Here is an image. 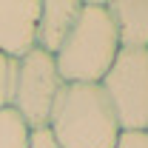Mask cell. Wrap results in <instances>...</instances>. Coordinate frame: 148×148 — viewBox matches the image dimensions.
Returning a JSON list of instances; mask_svg holds the SVG:
<instances>
[{
	"instance_id": "cell-2",
	"label": "cell",
	"mask_w": 148,
	"mask_h": 148,
	"mask_svg": "<svg viewBox=\"0 0 148 148\" xmlns=\"http://www.w3.org/2000/svg\"><path fill=\"white\" fill-rule=\"evenodd\" d=\"M120 34L108 14V6L88 0L80 9L71 34L54 54L63 83H100L120 54Z\"/></svg>"
},
{
	"instance_id": "cell-10",
	"label": "cell",
	"mask_w": 148,
	"mask_h": 148,
	"mask_svg": "<svg viewBox=\"0 0 148 148\" xmlns=\"http://www.w3.org/2000/svg\"><path fill=\"white\" fill-rule=\"evenodd\" d=\"M117 148H148V134L145 131H123Z\"/></svg>"
},
{
	"instance_id": "cell-3",
	"label": "cell",
	"mask_w": 148,
	"mask_h": 148,
	"mask_svg": "<svg viewBox=\"0 0 148 148\" xmlns=\"http://www.w3.org/2000/svg\"><path fill=\"white\" fill-rule=\"evenodd\" d=\"M100 88L123 131L148 128V49H120Z\"/></svg>"
},
{
	"instance_id": "cell-6",
	"label": "cell",
	"mask_w": 148,
	"mask_h": 148,
	"mask_svg": "<svg viewBox=\"0 0 148 148\" xmlns=\"http://www.w3.org/2000/svg\"><path fill=\"white\" fill-rule=\"evenodd\" d=\"M83 0H43L37 20V49L54 57L80 17Z\"/></svg>"
},
{
	"instance_id": "cell-5",
	"label": "cell",
	"mask_w": 148,
	"mask_h": 148,
	"mask_svg": "<svg viewBox=\"0 0 148 148\" xmlns=\"http://www.w3.org/2000/svg\"><path fill=\"white\" fill-rule=\"evenodd\" d=\"M40 0H0V54L20 60L37 49Z\"/></svg>"
},
{
	"instance_id": "cell-11",
	"label": "cell",
	"mask_w": 148,
	"mask_h": 148,
	"mask_svg": "<svg viewBox=\"0 0 148 148\" xmlns=\"http://www.w3.org/2000/svg\"><path fill=\"white\" fill-rule=\"evenodd\" d=\"M29 148H60V145H57V140L51 137L49 128H37L29 137Z\"/></svg>"
},
{
	"instance_id": "cell-9",
	"label": "cell",
	"mask_w": 148,
	"mask_h": 148,
	"mask_svg": "<svg viewBox=\"0 0 148 148\" xmlns=\"http://www.w3.org/2000/svg\"><path fill=\"white\" fill-rule=\"evenodd\" d=\"M14 71H17V60L0 54V108L12 106V88H14Z\"/></svg>"
},
{
	"instance_id": "cell-8",
	"label": "cell",
	"mask_w": 148,
	"mask_h": 148,
	"mask_svg": "<svg viewBox=\"0 0 148 148\" xmlns=\"http://www.w3.org/2000/svg\"><path fill=\"white\" fill-rule=\"evenodd\" d=\"M29 137L32 128L23 123L17 111L12 108H0V148H29Z\"/></svg>"
},
{
	"instance_id": "cell-7",
	"label": "cell",
	"mask_w": 148,
	"mask_h": 148,
	"mask_svg": "<svg viewBox=\"0 0 148 148\" xmlns=\"http://www.w3.org/2000/svg\"><path fill=\"white\" fill-rule=\"evenodd\" d=\"M108 14L123 49H148V0H111Z\"/></svg>"
},
{
	"instance_id": "cell-4",
	"label": "cell",
	"mask_w": 148,
	"mask_h": 148,
	"mask_svg": "<svg viewBox=\"0 0 148 148\" xmlns=\"http://www.w3.org/2000/svg\"><path fill=\"white\" fill-rule=\"evenodd\" d=\"M63 77L57 71V63L46 51H29L17 60L14 71V88H12V108L23 117V123L32 131L49 128L51 111L60 91H63Z\"/></svg>"
},
{
	"instance_id": "cell-12",
	"label": "cell",
	"mask_w": 148,
	"mask_h": 148,
	"mask_svg": "<svg viewBox=\"0 0 148 148\" xmlns=\"http://www.w3.org/2000/svg\"><path fill=\"white\" fill-rule=\"evenodd\" d=\"M145 134H148V128H145Z\"/></svg>"
},
{
	"instance_id": "cell-1",
	"label": "cell",
	"mask_w": 148,
	"mask_h": 148,
	"mask_svg": "<svg viewBox=\"0 0 148 148\" xmlns=\"http://www.w3.org/2000/svg\"><path fill=\"white\" fill-rule=\"evenodd\" d=\"M49 131L60 148H117L123 134L100 83H66L54 103Z\"/></svg>"
}]
</instances>
